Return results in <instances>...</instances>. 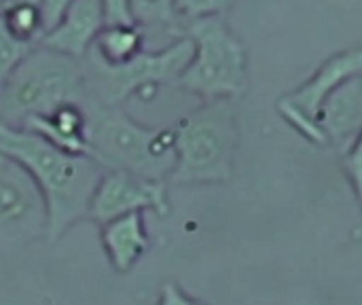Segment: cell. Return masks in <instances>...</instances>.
<instances>
[{"instance_id":"obj_1","label":"cell","mask_w":362,"mask_h":305,"mask_svg":"<svg viewBox=\"0 0 362 305\" xmlns=\"http://www.w3.org/2000/svg\"><path fill=\"white\" fill-rule=\"evenodd\" d=\"M0 155L17 161L38 187L47 210V238L57 242L87 219L104 168L85 153L64 151L25 127L0 123Z\"/></svg>"},{"instance_id":"obj_2","label":"cell","mask_w":362,"mask_h":305,"mask_svg":"<svg viewBox=\"0 0 362 305\" xmlns=\"http://www.w3.org/2000/svg\"><path fill=\"white\" fill-rule=\"evenodd\" d=\"M89 155L104 170H123L153 180H168L174 161V130L146 127L121 106L85 102Z\"/></svg>"},{"instance_id":"obj_3","label":"cell","mask_w":362,"mask_h":305,"mask_svg":"<svg viewBox=\"0 0 362 305\" xmlns=\"http://www.w3.org/2000/svg\"><path fill=\"white\" fill-rule=\"evenodd\" d=\"M68 102H87L83 59L36 45L0 87V123L21 127Z\"/></svg>"},{"instance_id":"obj_4","label":"cell","mask_w":362,"mask_h":305,"mask_svg":"<svg viewBox=\"0 0 362 305\" xmlns=\"http://www.w3.org/2000/svg\"><path fill=\"white\" fill-rule=\"evenodd\" d=\"M172 130L176 161L168 178L170 185H221L231 180L238 125L229 98L206 100Z\"/></svg>"},{"instance_id":"obj_5","label":"cell","mask_w":362,"mask_h":305,"mask_svg":"<svg viewBox=\"0 0 362 305\" xmlns=\"http://www.w3.org/2000/svg\"><path fill=\"white\" fill-rule=\"evenodd\" d=\"M193 40L189 34L176 38L163 49H142L125 64H104L91 51L83 57L87 102L102 106H121L132 96L148 100L161 85H176L178 76L193 57Z\"/></svg>"},{"instance_id":"obj_6","label":"cell","mask_w":362,"mask_h":305,"mask_svg":"<svg viewBox=\"0 0 362 305\" xmlns=\"http://www.w3.org/2000/svg\"><path fill=\"white\" fill-rule=\"evenodd\" d=\"M187 34L195 49L176 87L204 100L240 98L248 89V59L223 15L191 19Z\"/></svg>"},{"instance_id":"obj_7","label":"cell","mask_w":362,"mask_h":305,"mask_svg":"<svg viewBox=\"0 0 362 305\" xmlns=\"http://www.w3.org/2000/svg\"><path fill=\"white\" fill-rule=\"evenodd\" d=\"M47 238L45 200L32 176L13 159H0V246L19 248Z\"/></svg>"},{"instance_id":"obj_8","label":"cell","mask_w":362,"mask_h":305,"mask_svg":"<svg viewBox=\"0 0 362 305\" xmlns=\"http://www.w3.org/2000/svg\"><path fill=\"white\" fill-rule=\"evenodd\" d=\"M129 212H170L168 180H153L123 170H104L89 202L87 219L102 225Z\"/></svg>"},{"instance_id":"obj_9","label":"cell","mask_w":362,"mask_h":305,"mask_svg":"<svg viewBox=\"0 0 362 305\" xmlns=\"http://www.w3.org/2000/svg\"><path fill=\"white\" fill-rule=\"evenodd\" d=\"M318 123L329 142L346 153L362 132V72L341 81L322 102Z\"/></svg>"},{"instance_id":"obj_10","label":"cell","mask_w":362,"mask_h":305,"mask_svg":"<svg viewBox=\"0 0 362 305\" xmlns=\"http://www.w3.org/2000/svg\"><path fill=\"white\" fill-rule=\"evenodd\" d=\"M102 28L104 11L100 0H72L59 23L49 30L38 45L83 59Z\"/></svg>"},{"instance_id":"obj_11","label":"cell","mask_w":362,"mask_h":305,"mask_svg":"<svg viewBox=\"0 0 362 305\" xmlns=\"http://www.w3.org/2000/svg\"><path fill=\"white\" fill-rule=\"evenodd\" d=\"M100 244L110 267L117 274L132 272L151 248L144 212H129L115 217L100 225Z\"/></svg>"},{"instance_id":"obj_12","label":"cell","mask_w":362,"mask_h":305,"mask_svg":"<svg viewBox=\"0 0 362 305\" xmlns=\"http://www.w3.org/2000/svg\"><path fill=\"white\" fill-rule=\"evenodd\" d=\"M21 127L38 134L47 142L70 151L89 155L87 144V108L81 102H68L49 115L32 117Z\"/></svg>"},{"instance_id":"obj_13","label":"cell","mask_w":362,"mask_h":305,"mask_svg":"<svg viewBox=\"0 0 362 305\" xmlns=\"http://www.w3.org/2000/svg\"><path fill=\"white\" fill-rule=\"evenodd\" d=\"M362 72V51H346L335 57H331L318 72L312 76L303 87H299L293 96H286V100L303 110L308 117L318 121V110L325 102V98L348 76Z\"/></svg>"},{"instance_id":"obj_14","label":"cell","mask_w":362,"mask_h":305,"mask_svg":"<svg viewBox=\"0 0 362 305\" xmlns=\"http://www.w3.org/2000/svg\"><path fill=\"white\" fill-rule=\"evenodd\" d=\"M146 30L140 23H115L104 25L91 45V53L104 64L117 66L136 57L144 49Z\"/></svg>"},{"instance_id":"obj_15","label":"cell","mask_w":362,"mask_h":305,"mask_svg":"<svg viewBox=\"0 0 362 305\" xmlns=\"http://www.w3.org/2000/svg\"><path fill=\"white\" fill-rule=\"evenodd\" d=\"M0 15L8 32L17 40L32 47H36L42 40L45 25H42L38 0H6Z\"/></svg>"},{"instance_id":"obj_16","label":"cell","mask_w":362,"mask_h":305,"mask_svg":"<svg viewBox=\"0 0 362 305\" xmlns=\"http://www.w3.org/2000/svg\"><path fill=\"white\" fill-rule=\"evenodd\" d=\"M129 6L136 23H140L144 30L148 28L174 30L180 19L174 0H129Z\"/></svg>"},{"instance_id":"obj_17","label":"cell","mask_w":362,"mask_h":305,"mask_svg":"<svg viewBox=\"0 0 362 305\" xmlns=\"http://www.w3.org/2000/svg\"><path fill=\"white\" fill-rule=\"evenodd\" d=\"M32 45H25L21 40H17L8 28L4 25V19L0 15V87L6 81V76L13 72V68L32 51Z\"/></svg>"},{"instance_id":"obj_18","label":"cell","mask_w":362,"mask_h":305,"mask_svg":"<svg viewBox=\"0 0 362 305\" xmlns=\"http://www.w3.org/2000/svg\"><path fill=\"white\" fill-rule=\"evenodd\" d=\"M278 108H280V113L303 134V136H308L312 142H316V144H325V142H329L327 140V136H325V132H322V127H320V123L316 121V119H312V117H308L303 110H299L297 106H293L286 98L284 100H280V104H278Z\"/></svg>"},{"instance_id":"obj_19","label":"cell","mask_w":362,"mask_h":305,"mask_svg":"<svg viewBox=\"0 0 362 305\" xmlns=\"http://www.w3.org/2000/svg\"><path fill=\"white\" fill-rule=\"evenodd\" d=\"M235 0H174V6L180 17L197 19L208 15H223Z\"/></svg>"},{"instance_id":"obj_20","label":"cell","mask_w":362,"mask_h":305,"mask_svg":"<svg viewBox=\"0 0 362 305\" xmlns=\"http://www.w3.org/2000/svg\"><path fill=\"white\" fill-rule=\"evenodd\" d=\"M344 168H346L348 176L352 178L354 189H356L358 200L362 204V132L354 140V144L344 153Z\"/></svg>"},{"instance_id":"obj_21","label":"cell","mask_w":362,"mask_h":305,"mask_svg":"<svg viewBox=\"0 0 362 305\" xmlns=\"http://www.w3.org/2000/svg\"><path fill=\"white\" fill-rule=\"evenodd\" d=\"M102 11H104V25H115V23H136L132 15L129 0H100Z\"/></svg>"},{"instance_id":"obj_22","label":"cell","mask_w":362,"mask_h":305,"mask_svg":"<svg viewBox=\"0 0 362 305\" xmlns=\"http://www.w3.org/2000/svg\"><path fill=\"white\" fill-rule=\"evenodd\" d=\"M70 4H72V0H38L40 15H42V25H45V34L59 23V19L64 17V13L68 11Z\"/></svg>"},{"instance_id":"obj_23","label":"cell","mask_w":362,"mask_h":305,"mask_svg":"<svg viewBox=\"0 0 362 305\" xmlns=\"http://www.w3.org/2000/svg\"><path fill=\"white\" fill-rule=\"evenodd\" d=\"M161 305H193L197 304V299L189 297L180 284L168 280L161 284V293H159V299H157Z\"/></svg>"},{"instance_id":"obj_24","label":"cell","mask_w":362,"mask_h":305,"mask_svg":"<svg viewBox=\"0 0 362 305\" xmlns=\"http://www.w3.org/2000/svg\"><path fill=\"white\" fill-rule=\"evenodd\" d=\"M0 2H2V4H4V2H6V0H0Z\"/></svg>"},{"instance_id":"obj_25","label":"cell","mask_w":362,"mask_h":305,"mask_svg":"<svg viewBox=\"0 0 362 305\" xmlns=\"http://www.w3.org/2000/svg\"><path fill=\"white\" fill-rule=\"evenodd\" d=\"M0 159H2V155H0Z\"/></svg>"}]
</instances>
